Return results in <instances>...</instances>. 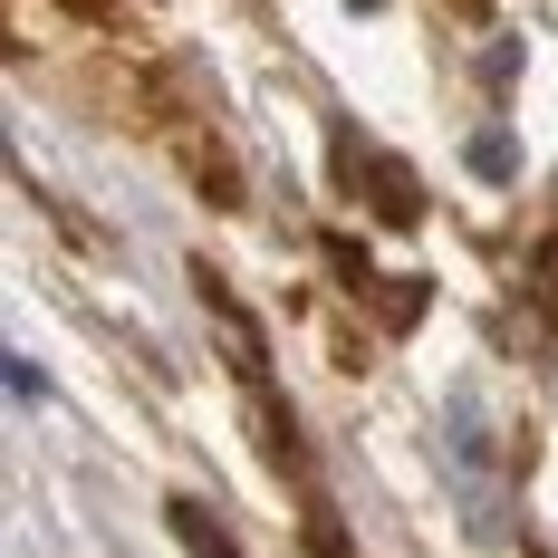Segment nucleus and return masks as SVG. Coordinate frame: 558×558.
Masks as SVG:
<instances>
[{"label":"nucleus","mask_w":558,"mask_h":558,"mask_svg":"<svg viewBox=\"0 0 558 558\" xmlns=\"http://www.w3.org/2000/svg\"><path fill=\"white\" fill-rule=\"evenodd\" d=\"M165 530H173L193 558H241V539H231V530H222L203 501H165Z\"/></svg>","instance_id":"obj_1"},{"label":"nucleus","mask_w":558,"mask_h":558,"mask_svg":"<svg viewBox=\"0 0 558 558\" xmlns=\"http://www.w3.org/2000/svg\"><path fill=\"white\" fill-rule=\"evenodd\" d=\"M472 165H482V173H510V165H520V155H510V135H501V125H482V135H472Z\"/></svg>","instance_id":"obj_2"},{"label":"nucleus","mask_w":558,"mask_h":558,"mask_svg":"<svg viewBox=\"0 0 558 558\" xmlns=\"http://www.w3.org/2000/svg\"><path fill=\"white\" fill-rule=\"evenodd\" d=\"M347 10H376V0H347Z\"/></svg>","instance_id":"obj_3"}]
</instances>
